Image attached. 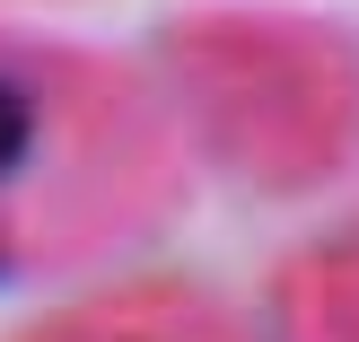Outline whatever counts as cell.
Returning <instances> with one entry per match:
<instances>
[{"mask_svg": "<svg viewBox=\"0 0 359 342\" xmlns=\"http://www.w3.org/2000/svg\"><path fill=\"white\" fill-rule=\"evenodd\" d=\"M175 193V132L123 62L0 27V263H79Z\"/></svg>", "mask_w": 359, "mask_h": 342, "instance_id": "cell-1", "label": "cell"}, {"mask_svg": "<svg viewBox=\"0 0 359 342\" xmlns=\"http://www.w3.org/2000/svg\"><path fill=\"white\" fill-rule=\"evenodd\" d=\"M167 62L210 150L255 185H307L359 140V62L307 18H184Z\"/></svg>", "mask_w": 359, "mask_h": 342, "instance_id": "cell-2", "label": "cell"}, {"mask_svg": "<svg viewBox=\"0 0 359 342\" xmlns=\"http://www.w3.org/2000/svg\"><path fill=\"white\" fill-rule=\"evenodd\" d=\"M27 342H237L219 308L202 298H175V290H140V298H105V308H79L62 325L27 334Z\"/></svg>", "mask_w": 359, "mask_h": 342, "instance_id": "cell-3", "label": "cell"}, {"mask_svg": "<svg viewBox=\"0 0 359 342\" xmlns=\"http://www.w3.org/2000/svg\"><path fill=\"white\" fill-rule=\"evenodd\" d=\"M290 342H359V246H333L290 290Z\"/></svg>", "mask_w": 359, "mask_h": 342, "instance_id": "cell-4", "label": "cell"}]
</instances>
